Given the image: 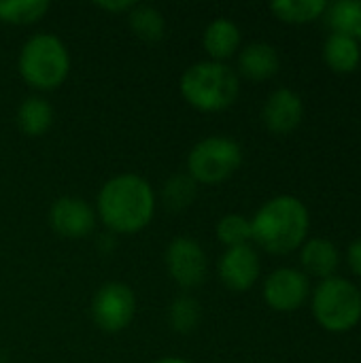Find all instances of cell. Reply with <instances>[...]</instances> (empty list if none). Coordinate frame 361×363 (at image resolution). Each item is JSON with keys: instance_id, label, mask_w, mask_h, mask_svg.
Segmentation results:
<instances>
[{"instance_id": "obj_13", "label": "cell", "mask_w": 361, "mask_h": 363, "mask_svg": "<svg viewBox=\"0 0 361 363\" xmlns=\"http://www.w3.org/2000/svg\"><path fill=\"white\" fill-rule=\"evenodd\" d=\"M300 266L306 277H315L319 281L332 279L340 266V251L328 238H309L300 247Z\"/></svg>"}, {"instance_id": "obj_10", "label": "cell", "mask_w": 361, "mask_h": 363, "mask_svg": "<svg viewBox=\"0 0 361 363\" xmlns=\"http://www.w3.org/2000/svg\"><path fill=\"white\" fill-rule=\"evenodd\" d=\"M96 208L77 196H62L49 208V225L62 238H87L96 230Z\"/></svg>"}, {"instance_id": "obj_8", "label": "cell", "mask_w": 361, "mask_h": 363, "mask_svg": "<svg viewBox=\"0 0 361 363\" xmlns=\"http://www.w3.org/2000/svg\"><path fill=\"white\" fill-rule=\"evenodd\" d=\"M164 264L168 277L183 289L200 287L209 272V259L204 249L189 236H177L168 242Z\"/></svg>"}, {"instance_id": "obj_24", "label": "cell", "mask_w": 361, "mask_h": 363, "mask_svg": "<svg viewBox=\"0 0 361 363\" xmlns=\"http://www.w3.org/2000/svg\"><path fill=\"white\" fill-rule=\"evenodd\" d=\"M215 234H217V240H219L221 245H226L228 249L251 245V240H253V234H251V219H247L245 215H238V213L223 215V217L217 221Z\"/></svg>"}, {"instance_id": "obj_23", "label": "cell", "mask_w": 361, "mask_h": 363, "mask_svg": "<svg viewBox=\"0 0 361 363\" xmlns=\"http://www.w3.org/2000/svg\"><path fill=\"white\" fill-rule=\"evenodd\" d=\"M202 319L200 302L194 296H179L168 306V323L179 334H191Z\"/></svg>"}, {"instance_id": "obj_3", "label": "cell", "mask_w": 361, "mask_h": 363, "mask_svg": "<svg viewBox=\"0 0 361 363\" xmlns=\"http://www.w3.org/2000/svg\"><path fill=\"white\" fill-rule=\"evenodd\" d=\"M183 100L200 113H221L240 96V77L226 62L202 60L185 68L179 81Z\"/></svg>"}, {"instance_id": "obj_20", "label": "cell", "mask_w": 361, "mask_h": 363, "mask_svg": "<svg viewBox=\"0 0 361 363\" xmlns=\"http://www.w3.org/2000/svg\"><path fill=\"white\" fill-rule=\"evenodd\" d=\"M128 23L134 36L147 43H157L164 38L166 32V19L160 9L151 4H138L128 13Z\"/></svg>"}, {"instance_id": "obj_26", "label": "cell", "mask_w": 361, "mask_h": 363, "mask_svg": "<svg viewBox=\"0 0 361 363\" xmlns=\"http://www.w3.org/2000/svg\"><path fill=\"white\" fill-rule=\"evenodd\" d=\"M96 6L106 11V13H126L128 15L136 6V2H132V0H104V2H96Z\"/></svg>"}, {"instance_id": "obj_2", "label": "cell", "mask_w": 361, "mask_h": 363, "mask_svg": "<svg viewBox=\"0 0 361 363\" xmlns=\"http://www.w3.org/2000/svg\"><path fill=\"white\" fill-rule=\"evenodd\" d=\"M311 213L296 196H277L251 219L253 242L270 255H289L309 240Z\"/></svg>"}, {"instance_id": "obj_17", "label": "cell", "mask_w": 361, "mask_h": 363, "mask_svg": "<svg viewBox=\"0 0 361 363\" xmlns=\"http://www.w3.org/2000/svg\"><path fill=\"white\" fill-rule=\"evenodd\" d=\"M323 60L328 68L338 74L355 72L361 66L360 40L343 34H330L323 43Z\"/></svg>"}, {"instance_id": "obj_1", "label": "cell", "mask_w": 361, "mask_h": 363, "mask_svg": "<svg viewBox=\"0 0 361 363\" xmlns=\"http://www.w3.org/2000/svg\"><path fill=\"white\" fill-rule=\"evenodd\" d=\"M155 215V191L138 174L126 172L109 179L96 198V217L115 234L143 232Z\"/></svg>"}, {"instance_id": "obj_6", "label": "cell", "mask_w": 361, "mask_h": 363, "mask_svg": "<svg viewBox=\"0 0 361 363\" xmlns=\"http://www.w3.org/2000/svg\"><path fill=\"white\" fill-rule=\"evenodd\" d=\"M243 164V147L230 136H206L187 153V174L202 185L228 181Z\"/></svg>"}, {"instance_id": "obj_14", "label": "cell", "mask_w": 361, "mask_h": 363, "mask_svg": "<svg viewBox=\"0 0 361 363\" xmlns=\"http://www.w3.org/2000/svg\"><path fill=\"white\" fill-rule=\"evenodd\" d=\"M281 68L279 51L270 43H251L238 53V77L249 81H268Z\"/></svg>"}, {"instance_id": "obj_7", "label": "cell", "mask_w": 361, "mask_h": 363, "mask_svg": "<svg viewBox=\"0 0 361 363\" xmlns=\"http://www.w3.org/2000/svg\"><path fill=\"white\" fill-rule=\"evenodd\" d=\"M89 311H91V319L96 328L109 334H117L126 330L136 317V311H138L136 294L126 283H119V281L104 283L94 294Z\"/></svg>"}, {"instance_id": "obj_18", "label": "cell", "mask_w": 361, "mask_h": 363, "mask_svg": "<svg viewBox=\"0 0 361 363\" xmlns=\"http://www.w3.org/2000/svg\"><path fill=\"white\" fill-rule=\"evenodd\" d=\"M323 19L332 34H343L361 40V2L360 0H338L328 2Z\"/></svg>"}, {"instance_id": "obj_9", "label": "cell", "mask_w": 361, "mask_h": 363, "mask_svg": "<svg viewBox=\"0 0 361 363\" xmlns=\"http://www.w3.org/2000/svg\"><path fill=\"white\" fill-rule=\"evenodd\" d=\"M311 281L302 270L277 268L264 281V302L277 313H296L311 298Z\"/></svg>"}, {"instance_id": "obj_11", "label": "cell", "mask_w": 361, "mask_h": 363, "mask_svg": "<svg viewBox=\"0 0 361 363\" xmlns=\"http://www.w3.org/2000/svg\"><path fill=\"white\" fill-rule=\"evenodd\" d=\"M262 274V259L260 253L251 247H234L226 249V253L217 262V277L226 289L234 294H245L255 287Z\"/></svg>"}, {"instance_id": "obj_12", "label": "cell", "mask_w": 361, "mask_h": 363, "mask_svg": "<svg viewBox=\"0 0 361 363\" xmlns=\"http://www.w3.org/2000/svg\"><path fill=\"white\" fill-rule=\"evenodd\" d=\"M302 119H304V102L300 94L289 87L274 89L262 106V121L266 130L277 136L291 134L294 130L300 128Z\"/></svg>"}, {"instance_id": "obj_27", "label": "cell", "mask_w": 361, "mask_h": 363, "mask_svg": "<svg viewBox=\"0 0 361 363\" xmlns=\"http://www.w3.org/2000/svg\"><path fill=\"white\" fill-rule=\"evenodd\" d=\"M153 363H191L187 362V359H183V357H177V355H166V357H160L157 362Z\"/></svg>"}, {"instance_id": "obj_16", "label": "cell", "mask_w": 361, "mask_h": 363, "mask_svg": "<svg viewBox=\"0 0 361 363\" xmlns=\"http://www.w3.org/2000/svg\"><path fill=\"white\" fill-rule=\"evenodd\" d=\"M53 106L47 98L34 94V96H28L19 108H17V128L26 134V136H32V138H38L43 134L49 132V128L53 125Z\"/></svg>"}, {"instance_id": "obj_19", "label": "cell", "mask_w": 361, "mask_h": 363, "mask_svg": "<svg viewBox=\"0 0 361 363\" xmlns=\"http://www.w3.org/2000/svg\"><path fill=\"white\" fill-rule=\"evenodd\" d=\"M328 9L326 0H279L270 4L272 15L283 21V23H291V26H304L311 23L319 17H323Z\"/></svg>"}, {"instance_id": "obj_21", "label": "cell", "mask_w": 361, "mask_h": 363, "mask_svg": "<svg viewBox=\"0 0 361 363\" xmlns=\"http://www.w3.org/2000/svg\"><path fill=\"white\" fill-rule=\"evenodd\" d=\"M49 11L47 0H0V21L9 26H32Z\"/></svg>"}, {"instance_id": "obj_22", "label": "cell", "mask_w": 361, "mask_h": 363, "mask_svg": "<svg viewBox=\"0 0 361 363\" xmlns=\"http://www.w3.org/2000/svg\"><path fill=\"white\" fill-rule=\"evenodd\" d=\"M198 194V183L187 174V172H179L172 174L164 187H162V202L166 204L168 211H185L187 206L194 204Z\"/></svg>"}, {"instance_id": "obj_25", "label": "cell", "mask_w": 361, "mask_h": 363, "mask_svg": "<svg viewBox=\"0 0 361 363\" xmlns=\"http://www.w3.org/2000/svg\"><path fill=\"white\" fill-rule=\"evenodd\" d=\"M347 264H349L351 272L361 279V238L353 240L349 245V249H347Z\"/></svg>"}, {"instance_id": "obj_5", "label": "cell", "mask_w": 361, "mask_h": 363, "mask_svg": "<svg viewBox=\"0 0 361 363\" xmlns=\"http://www.w3.org/2000/svg\"><path fill=\"white\" fill-rule=\"evenodd\" d=\"M311 311L326 332L347 334L361 321L360 287L343 277L326 279L311 291Z\"/></svg>"}, {"instance_id": "obj_15", "label": "cell", "mask_w": 361, "mask_h": 363, "mask_svg": "<svg viewBox=\"0 0 361 363\" xmlns=\"http://www.w3.org/2000/svg\"><path fill=\"white\" fill-rule=\"evenodd\" d=\"M240 43H243V32L228 17L213 19L202 34V47L213 62H226L232 55H236Z\"/></svg>"}, {"instance_id": "obj_4", "label": "cell", "mask_w": 361, "mask_h": 363, "mask_svg": "<svg viewBox=\"0 0 361 363\" xmlns=\"http://www.w3.org/2000/svg\"><path fill=\"white\" fill-rule=\"evenodd\" d=\"M21 79L36 91L57 89L70 74V53L64 40L51 32L30 36L17 57Z\"/></svg>"}]
</instances>
